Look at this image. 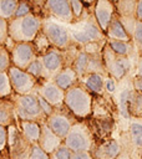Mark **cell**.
I'll use <instances>...</instances> for the list:
<instances>
[{"label": "cell", "instance_id": "cell-14", "mask_svg": "<svg viewBox=\"0 0 142 159\" xmlns=\"http://www.w3.org/2000/svg\"><path fill=\"white\" fill-rule=\"evenodd\" d=\"M46 19H55L59 22L73 24L75 19L70 6V0H47L45 2Z\"/></svg>", "mask_w": 142, "mask_h": 159}, {"label": "cell", "instance_id": "cell-19", "mask_svg": "<svg viewBox=\"0 0 142 159\" xmlns=\"http://www.w3.org/2000/svg\"><path fill=\"white\" fill-rule=\"evenodd\" d=\"M120 20L131 37L137 55L142 56V21L137 20L136 17H120Z\"/></svg>", "mask_w": 142, "mask_h": 159}, {"label": "cell", "instance_id": "cell-10", "mask_svg": "<svg viewBox=\"0 0 142 159\" xmlns=\"http://www.w3.org/2000/svg\"><path fill=\"white\" fill-rule=\"evenodd\" d=\"M7 48L10 51L11 65L24 71L39 57L32 42H11Z\"/></svg>", "mask_w": 142, "mask_h": 159}, {"label": "cell", "instance_id": "cell-31", "mask_svg": "<svg viewBox=\"0 0 142 159\" xmlns=\"http://www.w3.org/2000/svg\"><path fill=\"white\" fill-rule=\"evenodd\" d=\"M26 72L30 73L32 77H35L36 80L41 81V80H47V76H46V72H45V68L42 66V62L40 60V57H37L27 68H26Z\"/></svg>", "mask_w": 142, "mask_h": 159}, {"label": "cell", "instance_id": "cell-44", "mask_svg": "<svg viewBox=\"0 0 142 159\" xmlns=\"http://www.w3.org/2000/svg\"><path fill=\"white\" fill-rule=\"evenodd\" d=\"M71 159H93L90 152H72Z\"/></svg>", "mask_w": 142, "mask_h": 159}, {"label": "cell", "instance_id": "cell-27", "mask_svg": "<svg viewBox=\"0 0 142 159\" xmlns=\"http://www.w3.org/2000/svg\"><path fill=\"white\" fill-rule=\"evenodd\" d=\"M17 125L21 133L32 143L36 144L41 133V123L37 122H27V120H17Z\"/></svg>", "mask_w": 142, "mask_h": 159}, {"label": "cell", "instance_id": "cell-46", "mask_svg": "<svg viewBox=\"0 0 142 159\" xmlns=\"http://www.w3.org/2000/svg\"><path fill=\"white\" fill-rule=\"evenodd\" d=\"M136 19L142 21V0H137V6H136Z\"/></svg>", "mask_w": 142, "mask_h": 159}, {"label": "cell", "instance_id": "cell-18", "mask_svg": "<svg viewBox=\"0 0 142 159\" xmlns=\"http://www.w3.org/2000/svg\"><path fill=\"white\" fill-rule=\"evenodd\" d=\"M116 14V9H115V4L113 1L110 0H97L95 2L93 6V15L95 19L98 24V26L101 27V30L103 32L107 31V27L112 20V17Z\"/></svg>", "mask_w": 142, "mask_h": 159}, {"label": "cell", "instance_id": "cell-30", "mask_svg": "<svg viewBox=\"0 0 142 159\" xmlns=\"http://www.w3.org/2000/svg\"><path fill=\"white\" fill-rule=\"evenodd\" d=\"M17 4L16 0H0V17L7 21L11 20L15 16Z\"/></svg>", "mask_w": 142, "mask_h": 159}, {"label": "cell", "instance_id": "cell-16", "mask_svg": "<svg viewBox=\"0 0 142 159\" xmlns=\"http://www.w3.org/2000/svg\"><path fill=\"white\" fill-rule=\"evenodd\" d=\"M42 66L45 68L47 80H54V77L64 70V56L62 51L55 47H50L42 56H39Z\"/></svg>", "mask_w": 142, "mask_h": 159}, {"label": "cell", "instance_id": "cell-36", "mask_svg": "<svg viewBox=\"0 0 142 159\" xmlns=\"http://www.w3.org/2000/svg\"><path fill=\"white\" fill-rule=\"evenodd\" d=\"M70 6H71V10H72V15H73L75 22H76L77 20L81 19V16H82V14L85 11V5L80 0H70Z\"/></svg>", "mask_w": 142, "mask_h": 159}, {"label": "cell", "instance_id": "cell-5", "mask_svg": "<svg viewBox=\"0 0 142 159\" xmlns=\"http://www.w3.org/2000/svg\"><path fill=\"white\" fill-rule=\"evenodd\" d=\"M11 99L15 106V113L17 120H27V122H37V123L46 122L47 117L42 112L35 92L24 96L12 94Z\"/></svg>", "mask_w": 142, "mask_h": 159}, {"label": "cell", "instance_id": "cell-37", "mask_svg": "<svg viewBox=\"0 0 142 159\" xmlns=\"http://www.w3.org/2000/svg\"><path fill=\"white\" fill-rule=\"evenodd\" d=\"M71 154H72V152L66 145L62 144L55 152H52L49 157H50V159H71Z\"/></svg>", "mask_w": 142, "mask_h": 159}, {"label": "cell", "instance_id": "cell-1", "mask_svg": "<svg viewBox=\"0 0 142 159\" xmlns=\"http://www.w3.org/2000/svg\"><path fill=\"white\" fill-rule=\"evenodd\" d=\"M92 101L93 94L81 82H78L65 92L64 104L78 120H82L91 117Z\"/></svg>", "mask_w": 142, "mask_h": 159}, {"label": "cell", "instance_id": "cell-21", "mask_svg": "<svg viewBox=\"0 0 142 159\" xmlns=\"http://www.w3.org/2000/svg\"><path fill=\"white\" fill-rule=\"evenodd\" d=\"M107 76V75H106ZM105 75L101 73H90L80 78V82L93 94V96H102L105 94Z\"/></svg>", "mask_w": 142, "mask_h": 159}, {"label": "cell", "instance_id": "cell-6", "mask_svg": "<svg viewBox=\"0 0 142 159\" xmlns=\"http://www.w3.org/2000/svg\"><path fill=\"white\" fill-rule=\"evenodd\" d=\"M34 144L21 133L17 123L7 127V155L9 159H30Z\"/></svg>", "mask_w": 142, "mask_h": 159}, {"label": "cell", "instance_id": "cell-11", "mask_svg": "<svg viewBox=\"0 0 142 159\" xmlns=\"http://www.w3.org/2000/svg\"><path fill=\"white\" fill-rule=\"evenodd\" d=\"M7 75L10 78L14 94H19V96L30 94L35 91L36 86L39 84V80L32 77L26 71L20 70L15 66H11L7 70Z\"/></svg>", "mask_w": 142, "mask_h": 159}, {"label": "cell", "instance_id": "cell-48", "mask_svg": "<svg viewBox=\"0 0 142 159\" xmlns=\"http://www.w3.org/2000/svg\"><path fill=\"white\" fill-rule=\"evenodd\" d=\"M140 159H142V148H141V150H140Z\"/></svg>", "mask_w": 142, "mask_h": 159}, {"label": "cell", "instance_id": "cell-15", "mask_svg": "<svg viewBox=\"0 0 142 159\" xmlns=\"http://www.w3.org/2000/svg\"><path fill=\"white\" fill-rule=\"evenodd\" d=\"M87 122H88L91 132L95 137L96 143H100V142L112 138V133L115 132L116 124H117V120L113 118L90 117V118H87Z\"/></svg>", "mask_w": 142, "mask_h": 159}, {"label": "cell", "instance_id": "cell-38", "mask_svg": "<svg viewBox=\"0 0 142 159\" xmlns=\"http://www.w3.org/2000/svg\"><path fill=\"white\" fill-rule=\"evenodd\" d=\"M9 39V21L0 17V45L6 46Z\"/></svg>", "mask_w": 142, "mask_h": 159}, {"label": "cell", "instance_id": "cell-12", "mask_svg": "<svg viewBox=\"0 0 142 159\" xmlns=\"http://www.w3.org/2000/svg\"><path fill=\"white\" fill-rule=\"evenodd\" d=\"M133 84H132V76L126 77L125 80L118 82V87L117 91L113 96L116 104H117V109H118V117L126 122V124L128 125V120H130V114H128V101H130V96L133 91Z\"/></svg>", "mask_w": 142, "mask_h": 159}, {"label": "cell", "instance_id": "cell-22", "mask_svg": "<svg viewBox=\"0 0 142 159\" xmlns=\"http://www.w3.org/2000/svg\"><path fill=\"white\" fill-rule=\"evenodd\" d=\"M17 123L14 102L10 98H0V125L10 127Z\"/></svg>", "mask_w": 142, "mask_h": 159}, {"label": "cell", "instance_id": "cell-4", "mask_svg": "<svg viewBox=\"0 0 142 159\" xmlns=\"http://www.w3.org/2000/svg\"><path fill=\"white\" fill-rule=\"evenodd\" d=\"M95 144L96 140L87 119L77 120L64 139V145L71 152H91Z\"/></svg>", "mask_w": 142, "mask_h": 159}, {"label": "cell", "instance_id": "cell-34", "mask_svg": "<svg viewBox=\"0 0 142 159\" xmlns=\"http://www.w3.org/2000/svg\"><path fill=\"white\" fill-rule=\"evenodd\" d=\"M11 66L12 65L9 48L4 45H0V72H7Z\"/></svg>", "mask_w": 142, "mask_h": 159}, {"label": "cell", "instance_id": "cell-39", "mask_svg": "<svg viewBox=\"0 0 142 159\" xmlns=\"http://www.w3.org/2000/svg\"><path fill=\"white\" fill-rule=\"evenodd\" d=\"M117 87H118V81H116L115 78H112L111 76L107 75L105 77V92L113 97L117 91Z\"/></svg>", "mask_w": 142, "mask_h": 159}, {"label": "cell", "instance_id": "cell-33", "mask_svg": "<svg viewBox=\"0 0 142 159\" xmlns=\"http://www.w3.org/2000/svg\"><path fill=\"white\" fill-rule=\"evenodd\" d=\"M32 43H34V47H35V50H36V52H37L39 56H42L50 47H52L51 43L49 42L47 37L44 35L42 31H40L37 34V36L35 37V40L32 41Z\"/></svg>", "mask_w": 142, "mask_h": 159}, {"label": "cell", "instance_id": "cell-9", "mask_svg": "<svg viewBox=\"0 0 142 159\" xmlns=\"http://www.w3.org/2000/svg\"><path fill=\"white\" fill-rule=\"evenodd\" d=\"M78 119L69 111V108L64 104L61 107H57L54 109L52 114H50L46 118V124L50 127V129L62 140L67 135L71 127L77 122Z\"/></svg>", "mask_w": 142, "mask_h": 159}, {"label": "cell", "instance_id": "cell-47", "mask_svg": "<svg viewBox=\"0 0 142 159\" xmlns=\"http://www.w3.org/2000/svg\"><path fill=\"white\" fill-rule=\"evenodd\" d=\"M116 159H136L130 152H127V150H122L121 153H120V155L116 158Z\"/></svg>", "mask_w": 142, "mask_h": 159}, {"label": "cell", "instance_id": "cell-2", "mask_svg": "<svg viewBox=\"0 0 142 159\" xmlns=\"http://www.w3.org/2000/svg\"><path fill=\"white\" fill-rule=\"evenodd\" d=\"M42 20L34 12L24 17L9 20V37L12 42H32L41 31Z\"/></svg>", "mask_w": 142, "mask_h": 159}, {"label": "cell", "instance_id": "cell-42", "mask_svg": "<svg viewBox=\"0 0 142 159\" xmlns=\"http://www.w3.org/2000/svg\"><path fill=\"white\" fill-rule=\"evenodd\" d=\"M7 145V128L0 125V153L6 152Z\"/></svg>", "mask_w": 142, "mask_h": 159}, {"label": "cell", "instance_id": "cell-25", "mask_svg": "<svg viewBox=\"0 0 142 159\" xmlns=\"http://www.w3.org/2000/svg\"><path fill=\"white\" fill-rule=\"evenodd\" d=\"M61 89L64 91H67L70 89L71 87H73L75 84H77L80 82V78L77 76V73L73 71L72 67H66L64 68L60 73H57L54 80H52Z\"/></svg>", "mask_w": 142, "mask_h": 159}, {"label": "cell", "instance_id": "cell-26", "mask_svg": "<svg viewBox=\"0 0 142 159\" xmlns=\"http://www.w3.org/2000/svg\"><path fill=\"white\" fill-rule=\"evenodd\" d=\"M106 43L118 56L131 57V58H135V60L138 58V55L136 52V48H135V45L132 43V41L123 42V41H116V40H107Z\"/></svg>", "mask_w": 142, "mask_h": 159}, {"label": "cell", "instance_id": "cell-29", "mask_svg": "<svg viewBox=\"0 0 142 159\" xmlns=\"http://www.w3.org/2000/svg\"><path fill=\"white\" fill-rule=\"evenodd\" d=\"M128 114L130 117L142 118V93L132 91L128 101Z\"/></svg>", "mask_w": 142, "mask_h": 159}, {"label": "cell", "instance_id": "cell-40", "mask_svg": "<svg viewBox=\"0 0 142 159\" xmlns=\"http://www.w3.org/2000/svg\"><path fill=\"white\" fill-rule=\"evenodd\" d=\"M37 96V101H39V104H40V107H41V109H42V112L45 113V116L46 117H49L50 114H52V112H54V107L47 102V101H45L42 97H40L39 94H36Z\"/></svg>", "mask_w": 142, "mask_h": 159}, {"label": "cell", "instance_id": "cell-35", "mask_svg": "<svg viewBox=\"0 0 142 159\" xmlns=\"http://www.w3.org/2000/svg\"><path fill=\"white\" fill-rule=\"evenodd\" d=\"M32 12H34V9H32L31 1H19L14 17H24Z\"/></svg>", "mask_w": 142, "mask_h": 159}, {"label": "cell", "instance_id": "cell-24", "mask_svg": "<svg viewBox=\"0 0 142 159\" xmlns=\"http://www.w3.org/2000/svg\"><path fill=\"white\" fill-rule=\"evenodd\" d=\"M105 35H106L107 40H116V41H123V42H130L131 41V37L128 36L127 31L125 30V27H123V25H122L117 14H115V16L112 17Z\"/></svg>", "mask_w": 142, "mask_h": 159}, {"label": "cell", "instance_id": "cell-13", "mask_svg": "<svg viewBox=\"0 0 142 159\" xmlns=\"http://www.w3.org/2000/svg\"><path fill=\"white\" fill-rule=\"evenodd\" d=\"M36 94L42 97L45 101H47L54 108L64 106L65 99V92L61 89L52 80H41L39 81V84L36 86L35 91Z\"/></svg>", "mask_w": 142, "mask_h": 159}, {"label": "cell", "instance_id": "cell-28", "mask_svg": "<svg viewBox=\"0 0 142 159\" xmlns=\"http://www.w3.org/2000/svg\"><path fill=\"white\" fill-rule=\"evenodd\" d=\"M116 14L120 17H136L137 0H118L113 1Z\"/></svg>", "mask_w": 142, "mask_h": 159}, {"label": "cell", "instance_id": "cell-3", "mask_svg": "<svg viewBox=\"0 0 142 159\" xmlns=\"http://www.w3.org/2000/svg\"><path fill=\"white\" fill-rule=\"evenodd\" d=\"M102 60L105 65V70L108 76L115 78L116 81H122L128 76H132L136 61L131 57H123L116 55L106 43L102 50Z\"/></svg>", "mask_w": 142, "mask_h": 159}, {"label": "cell", "instance_id": "cell-23", "mask_svg": "<svg viewBox=\"0 0 142 159\" xmlns=\"http://www.w3.org/2000/svg\"><path fill=\"white\" fill-rule=\"evenodd\" d=\"M127 133L135 152L140 155V150L142 148V118L131 117L127 125Z\"/></svg>", "mask_w": 142, "mask_h": 159}, {"label": "cell", "instance_id": "cell-7", "mask_svg": "<svg viewBox=\"0 0 142 159\" xmlns=\"http://www.w3.org/2000/svg\"><path fill=\"white\" fill-rule=\"evenodd\" d=\"M41 31L47 37L51 46L55 48L65 50L72 45L69 26L64 25L62 22H59L54 19H44Z\"/></svg>", "mask_w": 142, "mask_h": 159}, {"label": "cell", "instance_id": "cell-20", "mask_svg": "<svg viewBox=\"0 0 142 159\" xmlns=\"http://www.w3.org/2000/svg\"><path fill=\"white\" fill-rule=\"evenodd\" d=\"M64 144V140L61 138H59L51 129L50 127L46 124V122L41 123V133H40V138L37 142V145L46 153V154H51L52 152H55L59 147H61Z\"/></svg>", "mask_w": 142, "mask_h": 159}, {"label": "cell", "instance_id": "cell-32", "mask_svg": "<svg viewBox=\"0 0 142 159\" xmlns=\"http://www.w3.org/2000/svg\"><path fill=\"white\" fill-rule=\"evenodd\" d=\"M14 94L7 72H0V98H10Z\"/></svg>", "mask_w": 142, "mask_h": 159}, {"label": "cell", "instance_id": "cell-17", "mask_svg": "<svg viewBox=\"0 0 142 159\" xmlns=\"http://www.w3.org/2000/svg\"><path fill=\"white\" fill-rule=\"evenodd\" d=\"M122 152L118 138H110L103 142L96 143L90 152L93 159H116Z\"/></svg>", "mask_w": 142, "mask_h": 159}, {"label": "cell", "instance_id": "cell-41", "mask_svg": "<svg viewBox=\"0 0 142 159\" xmlns=\"http://www.w3.org/2000/svg\"><path fill=\"white\" fill-rule=\"evenodd\" d=\"M30 159H50V157L36 143V144H34V148H32V153H31Z\"/></svg>", "mask_w": 142, "mask_h": 159}, {"label": "cell", "instance_id": "cell-8", "mask_svg": "<svg viewBox=\"0 0 142 159\" xmlns=\"http://www.w3.org/2000/svg\"><path fill=\"white\" fill-rule=\"evenodd\" d=\"M72 68L77 73L78 78H82L83 76L90 75V73H101L105 76L107 75L105 70L103 60H102V53L91 55V53L85 52L81 48L75 58Z\"/></svg>", "mask_w": 142, "mask_h": 159}, {"label": "cell", "instance_id": "cell-43", "mask_svg": "<svg viewBox=\"0 0 142 159\" xmlns=\"http://www.w3.org/2000/svg\"><path fill=\"white\" fill-rule=\"evenodd\" d=\"M132 77H142V56H138V58L136 61Z\"/></svg>", "mask_w": 142, "mask_h": 159}, {"label": "cell", "instance_id": "cell-45", "mask_svg": "<svg viewBox=\"0 0 142 159\" xmlns=\"http://www.w3.org/2000/svg\"><path fill=\"white\" fill-rule=\"evenodd\" d=\"M132 84L135 91L142 93V77H132Z\"/></svg>", "mask_w": 142, "mask_h": 159}]
</instances>
